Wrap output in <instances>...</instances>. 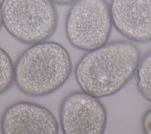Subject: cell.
Instances as JSON below:
<instances>
[{
  "instance_id": "9c48e42d",
  "label": "cell",
  "mask_w": 151,
  "mask_h": 134,
  "mask_svg": "<svg viewBox=\"0 0 151 134\" xmlns=\"http://www.w3.org/2000/svg\"><path fill=\"white\" fill-rule=\"evenodd\" d=\"M14 81V65L9 54L0 47V94L7 91Z\"/></svg>"
},
{
  "instance_id": "52a82bcc",
  "label": "cell",
  "mask_w": 151,
  "mask_h": 134,
  "mask_svg": "<svg viewBox=\"0 0 151 134\" xmlns=\"http://www.w3.org/2000/svg\"><path fill=\"white\" fill-rule=\"evenodd\" d=\"M113 25L129 40L151 41V0H112L110 5Z\"/></svg>"
},
{
  "instance_id": "ba28073f",
  "label": "cell",
  "mask_w": 151,
  "mask_h": 134,
  "mask_svg": "<svg viewBox=\"0 0 151 134\" xmlns=\"http://www.w3.org/2000/svg\"><path fill=\"white\" fill-rule=\"evenodd\" d=\"M134 75L137 90L143 98L151 102V51L140 59Z\"/></svg>"
},
{
  "instance_id": "277c9868",
  "label": "cell",
  "mask_w": 151,
  "mask_h": 134,
  "mask_svg": "<svg viewBox=\"0 0 151 134\" xmlns=\"http://www.w3.org/2000/svg\"><path fill=\"white\" fill-rule=\"evenodd\" d=\"M112 25L106 0H77L67 14L65 29L73 47L90 51L107 43Z\"/></svg>"
},
{
  "instance_id": "3957f363",
  "label": "cell",
  "mask_w": 151,
  "mask_h": 134,
  "mask_svg": "<svg viewBox=\"0 0 151 134\" xmlns=\"http://www.w3.org/2000/svg\"><path fill=\"white\" fill-rule=\"evenodd\" d=\"M1 13L6 30L25 44L45 41L58 25L57 12L50 0H2Z\"/></svg>"
},
{
  "instance_id": "6da1fadb",
  "label": "cell",
  "mask_w": 151,
  "mask_h": 134,
  "mask_svg": "<svg viewBox=\"0 0 151 134\" xmlns=\"http://www.w3.org/2000/svg\"><path fill=\"white\" fill-rule=\"evenodd\" d=\"M140 59L133 43L116 41L88 51L75 68L76 81L81 90L96 97L113 95L130 81Z\"/></svg>"
},
{
  "instance_id": "8fae6325",
  "label": "cell",
  "mask_w": 151,
  "mask_h": 134,
  "mask_svg": "<svg viewBox=\"0 0 151 134\" xmlns=\"http://www.w3.org/2000/svg\"><path fill=\"white\" fill-rule=\"evenodd\" d=\"M53 4L59 5H70L73 4L77 0H50Z\"/></svg>"
},
{
  "instance_id": "7a4b0ae2",
  "label": "cell",
  "mask_w": 151,
  "mask_h": 134,
  "mask_svg": "<svg viewBox=\"0 0 151 134\" xmlns=\"http://www.w3.org/2000/svg\"><path fill=\"white\" fill-rule=\"evenodd\" d=\"M71 71L67 50L58 43L45 41L32 44L20 55L14 65V81L25 94L40 97L60 89Z\"/></svg>"
},
{
  "instance_id": "8992f818",
  "label": "cell",
  "mask_w": 151,
  "mask_h": 134,
  "mask_svg": "<svg viewBox=\"0 0 151 134\" xmlns=\"http://www.w3.org/2000/svg\"><path fill=\"white\" fill-rule=\"evenodd\" d=\"M1 130L5 134H56L59 125L48 109L37 103L21 101L9 106L1 119Z\"/></svg>"
},
{
  "instance_id": "5b68a950",
  "label": "cell",
  "mask_w": 151,
  "mask_h": 134,
  "mask_svg": "<svg viewBox=\"0 0 151 134\" xmlns=\"http://www.w3.org/2000/svg\"><path fill=\"white\" fill-rule=\"evenodd\" d=\"M60 121L65 134H101L107 125V112L97 97L75 91L63 100Z\"/></svg>"
},
{
  "instance_id": "30bf717a",
  "label": "cell",
  "mask_w": 151,
  "mask_h": 134,
  "mask_svg": "<svg viewBox=\"0 0 151 134\" xmlns=\"http://www.w3.org/2000/svg\"><path fill=\"white\" fill-rule=\"evenodd\" d=\"M142 128L145 133L151 134V107L145 112L142 116Z\"/></svg>"
},
{
  "instance_id": "7c38bea8",
  "label": "cell",
  "mask_w": 151,
  "mask_h": 134,
  "mask_svg": "<svg viewBox=\"0 0 151 134\" xmlns=\"http://www.w3.org/2000/svg\"><path fill=\"white\" fill-rule=\"evenodd\" d=\"M2 25V13H1V3H0V29Z\"/></svg>"
}]
</instances>
